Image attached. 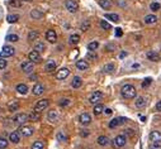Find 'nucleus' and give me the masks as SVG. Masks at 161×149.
Listing matches in <instances>:
<instances>
[{"instance_id":"f257e3e1","label":"nucleus","mask_w":161,"mask_h":149,"mask_svg":"<svg viewBox=\"0 0 161 149\" xmlns=\"http://www.w3.org/2000/svg\"><path fill=\"white\" fill-rule=\"evenodd\" d=\"M121 93H122V96H123L124 99L131 100V99H135L136 98V95H137V91H136V89H135L133 85L127 84V85H124L123 87H122Z\"/></svg>"},{"instance_id":"f03ea898","label":"nucleus","mask_w":161,"mask_h":149,"mask_svg":"<svg viewBox=\"0 0 161 149\" xmlns=\"http://www.w3.org/2000/svg\"><path fill=\"white\" fill-rule=\"evenodd\" d=\"M126 143H127V138H126V135H123V134L117 135V137L114 138V140H113V145H114L115 148L124 147Z\"/></svg>"},{"instance_id":"7ed1b4c3","label":"nucleus","mask_w":161,"mask_h":149,"mask_svg":"<svg viewBox=\"0 0 161 149\" xmlns=\"http://www.w3.org/2000/svg\"><path fill=\"white\" fill-rule=\"evenodd\" d=\"M65 6H66V9H67L70 13H75V12H78V10H79V4H78L76 0H66Z\"/></svg>"},{"instance_id":"20e7f679","label":"nucleus","mask_w":161,"mask_h":149,"mask_svg":"<svg viewBox=\"0 0 161 149\" xmlns=\"http://www.w3.org/2000/svg\"><path fill=\"white\" fill-rule=\"evenodd\" d=\"M19 134L23 135V137H31V135H33L34 133V128L31 126V125H23L19 128Z\"/></svg>"},{"instance_id":"39448f33","label":"nucleus","mask_w":161,"mask_h":149,"mask_svg":"<svg viewBox=\"0 0 161 149\" xmlns=\"http://www.w3.org/2000/svg\"><path fill=\"white\" fill-rule=\"evenodd\" d=\"M14 52H15V49H14L12 46H4V47H3V49H1V52H0V57H1V58L12 57L14 54Z\"/></svg>"},{"instance_id":"423d86ee","label":"nucleus","mask_w":161,"mask_h":149,"mask_svg":"<svg viewBox=\"0 0 161 149\" xmlns=\"http://www.w3.org/2000/svg\"><path fill=\"white\" fill-rule=\"evenodd\" d=\"M48 105H50V100H47V99L40 100V101H37L36 105H34V110H36V111H42V110L47 109Z\"/></svg>"},{"instance_id":"0eeeda50","label":"nucleus","mask_w":161,"mask_h":149,"mask_svg":"<svg viewBox=\"0 0 161 149\" xmlns=\"http://www.w3.org/2000/svg\"><path fill=\"white\" fill-rule=\"evenodd\" d=\"M126 121H127V119H126V117H122V116L114 117L113 120L109 121V128H110V129H114V128H117L118 125H122V124H124Z\"/></svg>"},{"instance_id":"6e6552de","label":"nucleus","mask_w":161,"mask_h":149,"mask_svg":"<svg viewBox=\"0 0 161 149\" xmlns=\"http://www.w3.org/2000/svg\"><path fill=\"white\" fill-rule=\"evenodd\" d=\"M33 67H34V62L32 61H26L23 62L22 65H20V68H22L23 72H26V73H29V72L33 71Z\"/></svg>"},{"instance_id":"1a4fd4ad","label":"nucleus","mask_w":161,"mask_h":149,"mask_svg":"<svg viewBox=\"0 0 161 149\" xmlns=\"http://www.w3.org/2000/svg\"><path fill=\"white\" fill-rule=\"evenodd\" d=\"M69 75H70L69 68L62 67V68H60V70H58L57 72H56V78H57V80H65Z\"/></svg>"},{"instance_id":"9d476101","label":"nucleus","mask_w":161,"mask_h":149,"mask_svg":"<svg viewBox=\"0 0 161 149\" xmlns=\"http://www.w3.org/2000/svg\"><path fill=\"white\" fill-rule=\"evenodd\" d=\"M103 99V92L101 91H94V93L89 98V101L92 104H98Z\"/></svg>"},{"instance_id":"9b49d317","label":"nucleus","mask_w":161,"mask_h":149,"mask_svg":"<svg viewBox=\"0 0 161 149\" xmlns=\"http://www.w3.org/2000/svg\"><path fill=\"white\" fill-rule=\"evenodd\" d=\"M79 121H80V124H83V125H89V124L92 123V116H90L87 113H83L81 115L79 116Z\"/></svg>"},{"instance_id":"f8f14e48","label":"nucleus","mask_w":161,"mask_h":149,"mask_svg":"<svg viewBox=\"0 0 161 149\" xmlns=\"http://www.w3.org/2000/svg\"><path fill=\"white\" fill-rule=\"evenodd\" d=\"M46 39H47L50 43H56V42H57V34H56V32H55L53 29L47 30V33H46Z\"/></svg>"},{"instance_id":"ddd939ff","label":"nucleus","mask_w":161,"mask_h":149,"mask_svg":"<svg viewBox=\"0 0 161 149\" xmlns=\"http://www.w3.org/2000/svg\"><path fill=\"white\" fill-rule=\"evenodd\" d=\"M14 121H15L17 124H24L26 121H28V115L24 114V113L17 114V115L14 116Z\"/></svg>"},{"instance_id":"4468645a","label":"nucleus","mask_w":161,"mask_h":149,"mask_svg":"<svg viewBox=\"0 0 161 149\" xmlns=\"http://www.w3.org/2000/svg\"><path fill=\"white\" fill-rule=\"evenodd\" d=\"M149 138L152 143H155V141H160L161 143V131H157V130L151 131L150 135H149Z\"/></svg>"},{"instance_id":"2eb2a0df","label":"nucleus","mask_w":161,"mask_h":149,"mask_svg":"<svg viewBox=\"0 0 161 149\" xmlns=\"http://www.w3.org/2000/svg\"><path fill=\"white\" fill-rule=\"evenodd\" d=\"M28 58H29V61L34 62V63H37V62H41V56H40V52H37L36 49L29 52V54H28Z\"/></svg>"},{"instance_id":"dca6fc26","label":"nucleus","mask_w":161,"mask_h":149,"mask_svg":"<svg viewBox=\"0 0 161 149\" xmlns=\"http://www.w3.org/2000/svg\"><path fill=\"white\" fill-rule=\"evenodd\" d=\"M44 86L42 85V84H36L34 85V87H33V95H36V96H41L42 93L44 92Z\"/></svg>"},{"instance_id":"f3484780","label":"nucleus","mask_w":161,"mask_h":149,"mask_svg":"<svg viewBox=\"0 0 161 149\" xmlns=\"http://www.w3.org/2000/svg\"><path fill=\"white\" fill-rule=\"evenodd\" d=\"M146 57H147L150 61H152V62H159V61H160V56H159V53H156L155 51H150V52H147Z\"/></svg>"},{"instance_id":"a211bd4d","label":"nucleus","mask_w":161,"mask_h":149,"mask_svg":"<svg viewBox=\"0 0 161 149\" xmlns=\"http://www.w3.org/2000/svg\"><path fill=\"white\" fill-rule=\"evenodd\" d=\"M9 140L12 141V143H14V144L19 143V140H20V134L18 133V131H13V133H10V134H9Z\"/></svg>"},{"instance_id":"6ab92c4d","label":"nucleus","mask_w":161,"mask_h":149,"mask_svg":"<svg viewBox=\"0 0 161 149\" xmlns=\"http://www.w3.org/2000/svg\"><path fill=\"white\" fill-rule=\"evenodd\" d=\"M56 67H57V65H56V62L53 60L48 61L47 63H46V66H44V68H46L47 72H53L56 70Z\"/></svg>"},{"instance_id":"aec40b11","label":"nucleus","mask_w":161,"mask_h":149,"mask_svg":"<svg viewBox=\"0 0 161 149\" xmlns=\"http://www.w3.org/2000/svg\"><path fill=\"white\" fill-rule=\"evenodd\" d=\"M76 67L79 68V70H81V71H85L89 68V63H87L86 61H84V60H80V61H76Z\"/></svg>"},{"instance_id":"412c9836","label":"nucleus","mask_w":161,"mask_h":149,"mask_svg":"<svg viewBox=\"0 0 161 149\" xmlns=\"http://www.w3.org/2000/svg\"><path fill=\"white\" fill-rule=\"evenodd\" d=\"M96 141H98L99 145H101V147H107V145L109 144V138L105 137V135H100Z\"/></svg>"},{"instance_id":"4be33fe9","label":"nucleus","mask_w":161,"mask_h":149,"mask_svg":"<svg viewBox=\"0 0 161 149\" xmlns=\"http://www.w3.org/2000/svg\"><path fill=\"white\" fill-rule=\"evenodd\" d=\"M81 85H83L81 77H79V76H75L74 80H72V82H71V86L74 89H79V87H81Z\"/></svg>"},{"instance_id":"5701e85b","label":"nucleus","mask_w":161,"mask_h":149,"mask_svg":"<svg viewBox=\"0 0 161 149\" xmlns=\"http://www.w3.org/2000/svg\"><path fill=\"white\" fill-rule=\"evenodd\" d=\"M40 119H41V115H40V113H38V111H36V110L28 115V120H29V121H38Z\"/></svg>"},{"instance_id":"b1692460","label":"nucleus","mask_w":161,"mask_h":149,"mask_svg":"<svg viewBox=\"0 0 161 149\" xmlns=\"http://www.w3.org/2000/svg\"><path fill=\"white\" fill-rule=\"evenodd\" d=\"M17 91H18L19 93H22V95H26V93L28 92V86L26 84H19L17 85Z\"/></svg>"},{"instance_id":"393cba45","label":"nucleus","mask_w":161,"mask_h":149,"mask_svg":"<svg viewBox=\"0 0 161 149\" xmlns=\"http://www.w3.org/2000/svg\"><path fill=\"white\" fill-rule=\"evenodd\" d=\"M135 105H136V107H138V109H142V107H145V105H146L145 98H142V96H139V98H137V99H136Z\"/></svg>"},{"instance_id":"a878e982","label":"nucleus","mask_w":161,"mask_h":149,"mask_svg":"<svg viewBox=\"0 0 161 149\" xmlns=\"http://www.w3.org/2000/svg\"><path fill=\"white\" fill-rule=\"evenodd\" d=\"M104 16H105V19L110 20V22H114V23L119 22V15L118 14H110V13H108V14H105Z\"/></svg>"},{"instance_id":"bb28decb","label":"nucleus","mask_w":161,"mask_h":149,"mask_svg":"<svg viewBox=\"0 0 161 149\" xmlns=\"http://www.w3.org/2000/svg\"><path fill=\"white\" fill-rule=\"evenodd\" d=\"M157 22V16L153 15V14H150V15H146L145 16V23L146 24H153Z\"/></svg>"},{"instance_id":"cd10ccee","label":"nucleus","mask_w":161,"mask_h":149,"mask_svg":"<svg viewBox=\"0 0 161 149\" xmlns=\"http://www.w3.org/2000/svg\"><path fill=\"white\" fill-rule=\"evenodd\" d=\"M42 16H43V13H42L41 10L34 9V10L31 12V18H33V19H41Z\"/></svg>"},{"instance_id":"c85d7f7f","label":"nucleus","mask_w":161,"mask_h":149,"mask_svg":"<svg viewBox=\"0 0 161 149\" xmlns=\"http://www.w3.org/2000/svg\"><path fill=\"white\" fill-rule=\"evenodd\" d=\"M34 49H36L37 52H40V53H42V52L46 51V44H44L43 42H37L36 44H34Z\"/></svg>"},{"instance_id":"c756f323","label":"nucleus","mask_w":161,"mask_h":149,"mask_svg":"<svg viewBox=\"0 0 161 149\" xmlns=\"http://www.w3.org/2000/svg\"><path fill=\"white\" fill-rule=\"evenodd\" d=\"M114 70H115L114 63H107V65L103 67V71H104V72H107V73H113Z\"/></svg>"},{"instance_id":"7c9ffc66","label":"nucleus","mask_w":161,"mask_h":149,"mask_svg":"<svg viewBox=\"0 0 161 149\" xmlns=\"http://www.w3.org/2000/svg\"><path fill=\"white\" fill-rule=\"evenodd\" d=\"M99 5L101 6L103 9H110V6H112V1L110 0H99Z\"/></svg>"},{"instance_id":"2f4dec72","label":"nucleus","mask_w":161,"mask_h":149,"mask_svg":"<svg viewBox=\"0 0 161 149\" xmlns=\"http://www.w3.org/2000/svg\"><path fill=\"white\" fill-rule=\"evenodd\" d=\"M38 36H40V33L37 32V30H31L29 33H28V41H31V42H33V41H36Z\"/></svg>"},{"instance_id":"473e14b6","label":"nucleus","mask_w":161,"mask_h":149,"mask_svg":"<svg viewBox=\"0 0 161 149\" xmlns=\"http://www.w3.org/2000/svg\"><path fill=\"white\" fill-rule=\"evenodd\" d=\"M104 111V106L101 105V104H96L95 106H94V110H93V113L95 114V115H100L101 113Z\"/></svg>"},{"instance_id":"72a5a7b5","label":"nucleus","mask_w":161,"mask_h":149,"mask_svg":"<svg viewBox=\"0 0 161 149\" xmlns=\"http://www.w3.org/2000/svg\"><path fill=\"white\" fill-rule=\"evenodd\" d=\"M44 148V141L42 140H36L32 144V149H43Z\"/></svg>"},{"instance_id":"f704fd0d","label":"nucleus","mask_w":161,"mask_h":149,"mask_svg":"<svg viewBox=\"0 0 161 149\" xmlns=\"http://www.w3.org/2000/svg\"><path fill=\"white\" fill-rule=\"evenodd\" d=\"M6 20H8V23H15L19 20V15L17 14H9L8 16H6Z\"/></svg>"},{"instance_id":"c9c22d12","label":"nucleus","mask_w":161,"mask_h":149,"mask_svg":"<svg viewBox=\"0 0 161 149\" xmlns=\"http://www.w3.org/2000/svg\"><path fill=\"white\" fill-rule=\"evenodd\" d=\"M67 135H66V133H64V131H58L57 133V140L58 141H67Z\"/></svg>"},{"instance_id":"e433bc0d","label":"nucleus","mask_w":161,"mask_h":149,"mask_svg":"<svg viewBox=\"0 0 161 149\" xmlns=\"http://www.w3.org/2000/svg\"><path fill=\"white\" fill-rule=\"evenodd\" d=\"M22 1L23 0H10L9 5L13 6V8H20V6H22Z\"/></svg>"},{"instance_id":"4c0bfd02","label":"nucleus","mask_w":161,"mask_h":149,"mask_svg":"<svg viewBox=\"0 0 161 149\" xmlns=\"http://www.w3.org/2000/svg\"><path fill=\"white\" fill-rule=\"evenodd\" d=\"M5 39L8 41V42H18V41H19V37L17 36V34H8Z\"/></svg>"},{"instance_id":"58836bf2","label":"nucleus","mask_w":161,"mask_h":149,"mask_svg":"<svg viewBox=\"0 0 161 149\" xmlns=\"http://www.w3.org/2000/svg\"><path fill=\"white\" fill-rule=\"evenodd\" d=\"M79 41H80V36H79V34H71V36H70V43H71V44L79 43Z\"/></svg>"},{"instance_id":"ea45409f","label":"nucleus","mask_w":161,"mask_h":149,"mask_svg":"<svg viewBox=\"0 0 161 149\" xmlns=\"http://www.w3.org/2000/svg\"><path fill=\"white\" fill-rule=\"evenodd\" d=\"M19 109V102L18 101H13L9 105V111H17Z\"/></svg>"},{"instance_id":"a19ab883","label":"nucleus","mask_w":161,"mask_h":149,"mask_svg":"<svg viewBox=\"0 0 161 149\" xmlns=\"http://www.w3.org/2000/svg\"><path fill=\"white\" fill-rule=\"evenodd\" d=\"M98 47H99V43L98 42H90L89 44H87V49L89 51H96L98 49Z\"/></svg>"},{"instance_id":"79ce46f5","label":"nucleus","mask_w":161,"mask_h":149,"mask_svg":"<svg viewBox=\"0 0 161 149\" xmlns=\"http://www.w3.org/2000/svg\"><path fill=\"white\" fill-rule=\"evenodd\" d=\"M100 27L103 29H105V30H110L112 29V25L107 22V20H100Z\"/></svg>"},{"instance_id":"37998d69","label":"nucleus","mask_w":161,"mask_h":149,"mask_svg":"<svg viewBox=\"0 0 161 149\" xmlns=\"http://www.w3.org/2000/svg\"><path fill=\"white\" fill-rule=\"evenodd\" d=\"M48 119L51 121H55L57 119V111L56 110H51V111H48Z\"/></svg>"},{"instance_id":"c03bdc74","label":"nucleus","mask_w":161,"mask_h":149,"mask_svg":"<svg viewBox=\"0 0 161 149\" xmlns=\"http://www.w3.org/2000/svg\"><path fill=\"white\" fill-rule=\"evenodd\" d=\"M160 8H161V5L159 4V3H151V4H150V9L152 10V12H157V10H160Z\"/></svg>"},{"instance_id":"a18cd8bd","label":"nucleus","mask_w":161,"mask_h":149,"mask_svg":"<svg viewBox=\"0 0 161 149\" xmlns=\"http://www.w3.org/2000/svg\"><path fill=\"white\" fill-rule=\"evenodd\" d=\"M8 147V140L5 138H0V149H5Z\"/></svg>"},{"instance_id":"49530a36","label":"nucleus","mask_w":161,"mask_h":149,"mask_svg":"<svg viewBox=\"0 0 161 149\" xmlns=\"http://www.w3.org/2000/svg\"><path fill=\"white\" fill-rule=\"evenodd\" d=\"M149 149H161V143H160V141H155V143H151V145L149 147Z\"/></svg>"},{"instance_id":"de8ad7c7","label":"nucleus","mask_w":161,"mask_h":149,"mask_svg":"<svg viewBox=\"0 0 161 149\" xmlns=\"http://www.w3.org/2000/svg\"><path fill=\"white\" fill-rule=\"evenodd\" d=\"M151 82H152V80L150 78V77L145 78V80H143V82H142V87H147V86L151 85Z\"/></svg>"},{"instance_id":"09e8293b","label":"nucleus","mask_w":161,"mask_h":149,"mask_svg":"<svg viewBox=\"0 0 161 149\" xmlns=\"http://www.w3.org/2000/svg\"><path fill=\"white\" fill-rule=\"evenodd\" d=\"M86 58H87V60H96L98 57H96V54L94 53L93 51H89V53L86 54Z\"/></svg>"},{"instance_id":"8fccbe9b","label":"nucleus","mask_w":161,"mask_h":149,"mask_svg":"<svg viewBox=\"0 0 161 149\" xmlns=\"http://www.w3.org/2000/svg\"><path fill=\"white\" fill-rule=\"evenodd\" d=\"M89 27H90V23L86 20L85 23H83V24H81V30H83V32H86V30L89 29Z\"/></svg>"},{"instance_id":"3c124183","label":"nucleus","mask_w":161,"mask_h":149,"mask_svg":"<svg viewBox=\"0 0 161 149\" xmlns=\"http://www.w3.org/2000/svg\"><path fill=\"white\" fill-rule=\"evenodd\" d=\"M6 65H8V62H6L4 58H0V70H4L6 67Z\"/></svg>"},{"instance_id":"603ef678","label":"nucleus","mask_w":161,"mask_h":149,"mask_svg":"<svg viewBox=\"0 0 161 149\" xmlns=\"http://www.w3.org/2000/svg\"><path fill=\"white\" fill-rule=\"evenodd\" d=\"M70 104V100L69 99H62L60 101V106H67Z\"/></svg>"},{"instance_id":"864d4df0","label":"nucleus","mask_w":161,"mask_h":149,"mask_svg":"<svg viewBox=\"0 0 161 149\" xmlns=\"http://www.w3.org/2000/svg\"><path fill=\"white\" fill-rule=\"evenodd\" d=\"M122 34H123V32H122L121 28H117V29H115V36H117V37H122Z\"/></svg>"},{"instance_id":"5fc2aeb1","label":"nucleus","mask_w":161,"mask_h":149,"mask_svg":"<svg viewBox=\"0 0 161 149\" xmlns=\"http://www.w3.org/2000/svg\"><path fill=\"white\" fill-rule=\"evenodd\" d=\"M80 135H81V137H87V135H89V130H81Z\"/></svg>"},{"instance_id":"6e6d98bb","label":"nucleus","mask_w":161,"mask_h":149,"mask_svg":"<svg viewBox=\"0 0 161 149\" xmlns=\"http://www.w3.org/2000/svg\"><path fill=\"white\" fill-rule=\"evenodd\" d=\"M104 113H105V115H112V109H104Z\"/></svg>"},{"instance_id":"4d7b16f0","label":"nucleus","mask_w":161,"mask_h":149,"mask_svg":"<svg viewBox=\"0 0 161 149\" xmlns=\"http://www.w3.org/2000/svg\"><path fill=\"white\" fill-rule=\"evenodd\" d=\"M156 110H157V111H161V100L156 104Z\"/></svg>"},{"instance_id":"13d9d810","label":"nucleus","mask_w":161,"mask_h":149,"mask_svg":"<svg viewBox=\"0 0 161 149\" xmlns=\"http://www.w3.org/2000/svg\"><path fill=\"white\" fill-rule=\"evenodd\" d=\"M126 134H127V135H133V130H131V129L126 130Z\"/></svg>"},{"instance_id":"bf43d9fd","label":"nucleus","mask_w":161,"mask_h":149,"mask_svg":"<svg viewBox=\"0 0 161 149\" xmlns=\"http://www.w3.org/2000/svg\"><path fill=\"white\" fill-rule=\"evenodd\" d=\"M126 56H127V52H122L121 53V58H124Z\"/></svg>"},{"instance_id":"052dcab7","label":"nucleus","mask_w":161,"mask_h":149,"mask_svg":"<svg viewBox=\"0 0 161 149\" xmlns=\"http://www.w3.org/2000/svg\"><path fill=\"white\" fill-rule=\"evenodd\" d=\"M37 78V76L36 75H33V76H31V80H32V81H33V80H36Z\"/></svg>"},{"instance_id":"680f3d73","label":"nucleus","mask_w":161,"mask_h":149,"mask_svg":"<svg viewBox=\"0 0 161 149\" xmlns=\"http://www.w3.org/2000/svg\"><path fill=\"white\" fill-rule=\"evenodd\" d=\"M23 1H27V3H29V1H32V0H23Z\"/></svg>"}]
</instances>
